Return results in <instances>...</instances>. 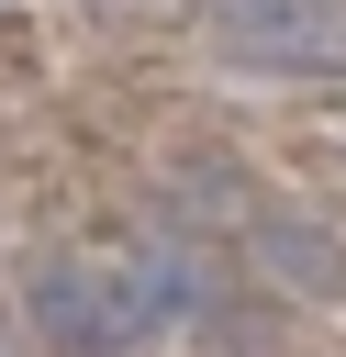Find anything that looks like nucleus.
Here are the masks:
<instances>
[{"label": "nucleus", "instance_id": "7ed1b4c3", "mask_svg": "<svg viewBox=\"0 0 346 357\" xmlns=\"http://www.w3.org/2000/svg\"><path fill=\"white\" fill-rule=\"evenodd\" d=\"M257 257L279 268V290H346L335 234H324V223H301V212H268V223H257Z\"/></svg>", "mask_w": 346, "mask_h": 357}, {"label": "nucleus", "instance_id": "f257e3e1", "mask_svg": "<svg viewBox=\"0 0 346 357\" xmlns=\"http://www.w3.org/2000/svg\"><path fill=\"white\" fill-rule=\"evenodd\" d=\"M33 324L56 346H78V357H112V346L145 335L134 301H123V279H89V268H33Z\"/></svg>", "mask_w": 346, "mask_h": 357}, {"label": "nucleus", "instance_id": "f03ea898", "mask_svg": "<svg viewBox=\"0 0 346 357\" xmlns=\"http://www.w3.org/2000/svg\"><path fill=\"white\" fill-rule=\"evenodd\" d=\"M201 11H212V33L234 56H313L324 22H335L324 0H201Z\"/></svg>", "mask_w": 346, "mask_h": 357}]
</instances>
